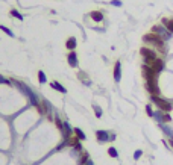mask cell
I'll list each match as a JSON object with an SVG mask.
<instances>
[{"instance_id": "5b68a950", "label": "cell", "mask_w": 173, "mask_h": 165, "mask_svg": "<svg viewBox=\"0 0 173 165\" xmlns=\"http://www.w3.org/2000/svg\"><path fill=\"white\" fill-rule=\"evenodd\" d=\"M152 32H153V34H156V35H160L164 41H166V40H169V38L172 37V34H170V32H169V30H167L163 24H155V26L152 27Z\"/></svg>"}, {"instance_id": "f1b7e54d", "label": "cell", "mask_w": 173, "mask_h": 165, "mask_svg": "<svg viewBox=\"0 0 173 165\" xmlns=\"http://www.w3.org/2000/svg\"><path fill=\"white\" fill-rule=\"evenodd\" d=\"M84 165H93V161H91V159H88V161H86Z\"/></svg>"}, {"instance_id": "f546056e", "label": "cell", "mask_w": 173, "mask_h": 165, "mask_svg": "<svg viewBox=\"0 0 173 165\" xmlns=\"http://www.w3.org/2000/svg\"><path fill=\"white\" fill-rule=\"evenodd\" d=\"M170 144H172V145H173V139H170Z\"/></svg>"}, {"instance_id": "7402d4cb", "label": "cell", "mask_w": 173, "mask_h": 165, "mask_svg": "<svg viewBox=\"0 0 173 165\" xmlns=\"http://www.w3.org/2000/svg\"><path fill=\"white\" fill-rule=\"evenodd\" d=\"M93 108H94V114H96V117H97V118H100V117H102V109H100L97 105H94Z\"/></svg>"}, {"instance_id": "e0dca14e", "label": "cell", "mask_w": 173, "mask_h": 165, "mask_svg": "<svg viewBox=\"0 0 173 165\" xmlns=\"http://www.w3.org/2000/svg\"><path fill=\"white\" fill-rule=\"evenodd\" d=\"M38 82L41 83V85H44V83L47 82V77H46V74H44V71H38Z\"/></svg>"}, {"instance_id": "8992f818", "label": "cell", "mask_w": 173, "mask_h": 165, "mask_svg": "<svg viewBox=\"0 0 173 165\" xmlns=\"http://www.w3.org/2000/svg\"><path fill=\"white\" fill-rule=\"evenodd\" d=\"M146 89L149 91V94H150V95H160L158 81H155V82H146Z\"/></svg>"}, {"instance_id": "2e32d148", "label": "cell", "mask_w": 173, "mask_h": 165, "mask_svg": "<svg viewBox=\"0 0 173 165\" xmlns=\"http://www.w3.org/2000/svg\"><path fill=\"white\" fill-rule=\"evenodd\" d=\"M73 133H75V135H76V138H78V139H79V141H85V139H86L85 133H84V132H82V130H81V129H78V127H76V129H75V130H73Z\"/></svg>"}, {"instance_id": "44dd1931", "label": "cell", "mask_w": 173, "mask_h": 165, "mask_svg": "<svg viewBox=\"0 0 173 165\" xmlns=\"http://www.w3.org/2000/svg\"><path fill=\"white\" fill-rule=\"evenodd\" d=\"M108 155H109L111 158H117V156H119V153H117V150H116L114 147H109V149H108Z\"/></svg>"}, {"instance_id": "9a60e30c", "label": "cell", "mask_w": 173, "mask_h": 165, "mask_svg": "<svg viewBox=\"0 0 173 165\" xmlns=\"http://www.w3.org/2000/svg\"><path fill=\"white\" fill-rule=\"evenodd\" d=\"M50 86L53 88V89H56V91H59V92H62V94H65L67 92V89L61 85L59 82H56V81H53V82H50Z\"/></svg>"}, {"instance_id": "4fadbf2b", "label": "cell", "mask_w": 173, "mask_h": 165, "mask_svg": "<svg viewBox=\"0 0 173 165\" xmlns=\"http://www.w3.org/2000/svg\"><path fill=\"white\" fill-rule=\"evenodd\" d=\"M76 45H78V41H76V38L75 37H70V38H67V41H65V47L72 52V50H75L76 48Z\"/></svg>"}, {"instance_id": "5bb4252c", "label": "cell", "mask_w": 173, "mask_h": 165, "mask_svg": "<svg viewBox=\"0 0 173 165\" xmlns=\"http://www.w3.org/2000/svg\"><path fill=\"white\" fill-rule=\"evenodd\" d=\"M161 24H163L170 34H173V20H170V18H163Z\"/></svg>"}, {"instance_id": "8fae6325", "label": "cell", "mask_w": 173, "mask_h": 165, "mask_svg": "<svg viewBox=\"0 0 173 165\" xmlns=\"http://www.w3.org/2000/svg\"><path fill=\"white\" fill-rule=\"evenodd\" d=\"M52 105L47 102V100H43L41 102V114H47V115H50L52 114Z\"/></svg>"}, {"instance_id": "4316f807", "label": "cell", "mask_w": 173, "mask_h": 165, "mask_svg": "<svg viewBox=\"0 0 173 165\" xmlns=\"http://www.w3.org/2000/svg\"><path fill=\"white\" fill-rule=\"evenodd\" d=\"M141 155H143V152H141V150H137V152L134 153V159H138Z\"/></svg>"}, {"instance_id": "d4e9b609", "label": "cell", "mask_w": 173, "mask_h": 165, "mask_svg": "<svg viewBox=\"0 0 173 165\" xmlns=\"http://www.w3.org/2000/svg\"><path fill=\"white\" fill-rule=\"evenodd\" d=\"M0 83H6V85H9V83H11V81H8L6 77H3V76L0 74Z\"/></svg>"}, {"instance_id": "9c48e42d", "label": "cell", "mask_w": 173, "mask_h": 165, "mask_svg": "<svg viewBox=\"0 0 173 165\" xmlns=\"http://www.w3.org/2000/svg\"><path fill=\"white\" fill-rule=\"evenodd\" d=\"M96 138L99 142H108L109 141V133L106 130H97L96 132Z\"/></svg>"}, {"instance_id": "83f0119b", "label": "cell", "mask_w": 173, "mask_h": 165, "mask_svg": "<svg viewBox=\"0 0 173 165\" xmlns=\"http://www.w3.org/2000/svg\"><path fill=\"white\" fill-rule=\"evenodd\" d=\"M116 139V135L114 133H109V141H114Z\"/></svg>"}, {"instance_id": "7c38bea8", "label": "cell", "mask_w": 173, "mask_h": 165, "mask_svg": "<svg viewBox=\"0 0 173 165\" xmlns=\"http://www.w3.org/2000/svg\"><path fill=\"white\" fill-rule=\"evenodd\" d=\"M90 17H91V20L96 21V23H99V21L103 20V14H102L100 11H91V12H90Z\"/></svg>"}, {"instance_id": "277c9868", "label": "cell", "mask_w": 173, "mask_h": 165, "mask_svg": "<svg viewBox=\"0 0 173 165\" xmlns=\"http://www.w3.org/2000/svg\"><path fill=\"white\" fill-rule=\"evenodd\" d=\"M141 71H143V77L146 79V82H155V81H158V73L150 67V65H143V68H141Z\"/></svg>"}, {"instance_id": "6da1fadb", "label": "cell", "mask_w": 173, "mask_h": 165, "mask_svg": "<svg viewBox=\"0 0 173 165\" xmlns=\"http://www.w3.org/2000/svg\"><path fill=\"white\" fill-rule=\"evenodd\" d=\"M143 41L146 42V44H149V45H152V47H155L160 53H166V45H164V40L160 37V35H156V34H153V32H149V34H146L144 37H143Z\"/></svg>"}, {"instance_id": "ffe728a7", "label": "cell", "mask_w": 173, "mask_h": 165, "mask_svg": "<svg viewBox=\"0 0 173 165\" xmlns=\"http://www.w3.org/2000/svg\"><path fill=\"white\" fill-rule=\"evenodd\" d=\"M88 159H90V158H88V153H86V152H84V153H82V155H81V159H79V164L81 165H84L86 162V161H88Z\"/></svg>"}, {"instance_id": "603a6c76", "label": "cell", "mask_w": 173, "mask_h": 165, "mask_svg": "<svg viewBox=\"0 0 173 165\" xmlns=\"http://www.w3.org/2000/svg\"><path fill=\"white\" fill-rule=\"evenodd\" d=\"M55 123H56V127L59 129V132H62V124H64V121H61L59 117H55Z\"/></svg>"}, {"instance_id": "52a82bcc", "label": "cell", "mask_w": 173, "mask_h": 165, "mask_svg": "<svg viewBox=\"0 0 173 165\" xmlns=\"http://www.w3.org/2000/svg\"><path fill=\"white\" fill-rule=\"evenodd\" d=\"M67 61H68L70 67H73V68H76V67L79 65V62H78V55H76L75 50H72V52L67 55Z\"/></svg>"}, {"instance_id": "d6986e66", "label": "cell", "mask_w": 173, "mask_h": 165, "mask_svg": "<svg viewBox=\"0 0 173 165\" xmlns=\"http://www.w3.org/2000/svg\"><path fill=\"white\" fill-rule=\"evenodd\" d=\"M12 17H15V18H18V20H23V15L17 11V9H11V12H9Z\"/></svg>"}, {"instance_id": "3957f363", "label": "cell", "mask_w": 173, "mask_h": 165, "mask_svg": "<svg viewBox=\"0 0 173 165\" xmlns=\"http://www.w3.org/2000/svg\"><path fill=\"white\" fill-rule=\"evenodd\" d=\"M150 99H152V102L160 108V111H163V112H170L172 111V103H169L167 100H164V99H161L160 95H150Z\"/></svg>"}, {"instance_id": "484cf974", "label": "cell", "mask_w": 173, "mask_h": 165, "mask_svg": "<svg viewBox=\"0 0 173 165\" xmlns=\"http://www.w3.org/2000/svg\"><path fill=\"white\" fill-rule=\"evenodd\" d=\"M111 5L112 6H122V2L120 0H111Z\"/></svg>"}, {"instance_id": "ac0fdd59", "label": "cell", "mask_w": 173, "mask_h": 165, "mask_svg": "<svg viewBox=\"0 0 173 165\" xmlns=\"http://www.w3.org/2000/svg\"><path fill=\"white\" fill-rule=\"evenodd\" d=\"M0 30H3L8 37H11V38H14V32L9 29V27H6V26H0Z\"/></svg>"}, {"instance_id": "cb8c5ba5", "label": "cell", "mask_w": 173, "mask_h": 165, "mask_svg": "<svg viewBox=\"0 0 173 165\" xmlns=\"http://www.w3.org/2000/svg\"><path fill=\"white\" fill-rule=\"evenodd\" d=\"M146 112H147V115H149V117H153V111H152L150 105H147V106H146Z\"/></svg>"}, {"instance_id": "7a4b0ae2", "label": "cell", "mask_w": 173, "mask_h": 165, "mask_svg": "<svg viewBox=\"0 0 173 165\" xmlns=\"http://www.w3.org/2000/svg\"><path fill=\"white\" fill-rule=\"evenodd\" d=\"M140 55L143 56L146 65H150V64L158 58V56H156V52L152 50V48H149V47H141V48H140Z\"/></svg>"}, {"instance_id": "30bf717a", "label": "cell", "mask_w": 173, "mask_h": 165, "mask_svg": "<svg viewBox=\"0 0 173 165\" xmlns=\"http://www.w3.org/2000/svg\"><path fill=\"white\" fill-rule=\"evenodd\" d=\"M120 79H122V64L117 61L116 65H114V81L120 82Z\"/></svg>"}, {"instance_id": "ba28073f", "label": "cell", "mask_w": 173, "mask_h": 165, "mask_svg": "<svg viewBox=\"0 0 173 165\" xmlns=\"http://www.w3.org/2000/svg\"><path fill=\"white\" fill-rule=\"evenodd\" d=\"M150 67L156 71V73H160V71H163L164 70V67H166V64H164V61L161 59V58H156L152 64H150Z\"/></svg>"}]
</instances>
